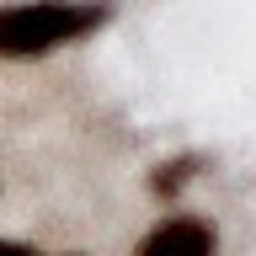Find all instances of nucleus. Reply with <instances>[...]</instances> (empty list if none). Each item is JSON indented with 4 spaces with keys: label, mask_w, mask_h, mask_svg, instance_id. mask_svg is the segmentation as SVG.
<instances>
[{
    "label": "nucleus",
    "mask_w": 256,
    "mask_h": 256,
    "mask_svg": "<svg viewBox=\"0 0 256 256\" xmlns=\"http://www.w3.org/2000/svg\"><path fill=\"white\" fill-rule=\"evenodd\" d=\"M112 16H118L112 0H16L0 11V54L16 64L43 59V54L96 38Z\"/></svg>",
    "instance_id": "1"
},
{
    "label": "nucleus",
    "mask_w": 256,
    "mask_h": 256,
    "mask_svg": "<svg viewBox=\"0 0 256 256\" xmlns=\"http://www.w3.org/2000/svg\"><path fill=\"white\" fill-rule=\"evenodd\" d=\"M6 256H38V251H32L27 240H6Z\"/></svg>",
    "instance_id": "4"
},
{
    "label": "nucleus",
    "mask_w": 256,
    "mask_h": 256,
    "mask_svg": "<svg viewBox=\"0 0 256 256\" xmlns=\"http://www.w3.org/2000/svg\"><path fill=\"white\" fill-rule=\"evenodd\" d=\"M134 256H219V230L203 214L171 208L134 240Z\"/></svg>",
    "instance_id": "2"
},
{
    "label": "nucleus",
    "mask_w": 256,
    "mask_h": 256,
    "mask_svg": "<svg viewBox=\"0 0 256 256\" xmlns=\"http://www.w3.org/2000/svg\"><path fill=\"white\" fill-rule=\"evenodd\" d=\"M203 166L208 160L198 155V150H187V155H171V160H160L155 171H150V192H155L160 203H176L182 192L192 187V182H203Z\"/></svg>",
    "instance_id": "3"
},
{
    "label": "nucleus",
    "mask_w": 256,
    "mask_h": 256,
    "mask_svg": "<svg viewBox=\"0 0 256 256\" xmlns=\"http://www.w3.org/2000/svg\"><path fill=\"white\" fill-rule=\"evenodd\" d=\"M64 256H80V251H64Z\"/></svg>",
    "instance_id": "5"
}]
</instances>
